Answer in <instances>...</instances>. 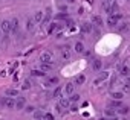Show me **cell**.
Wrapping results in <instances>:
<instances>
[{
    "instance_id": "obj_23",
    "label": "cell",
    "mask_w": 130,
    "mask_h": 120,
    "mask_svg": "<svg viewBox=\"0 0 130 120\" xmlns=\"http://www.w3.org/2000/svg\"><path fill=\"white\" fill-rule=\"evenodd\" d=\"M109 105H110V108H121V106H122V102H121V100H113V99H112Z\"/></svg>"
},
{
    "instance_id": "obj_43",
    "label": "cell",
    "mask_w": 130,
    "mask_h": 120,
    "mask_svg": "<svg viewBox=\"0 0 130 120\" xmlns=\"http://www.w3.org/2000/svg\"><path fill=\"white\" fill-rule=\"evenodd\" d=\"M100 120H106V118H100Z\"/></svg>"
},
{
    "instance_id": "obj_19",
    "label": "cell",
    "mask_w": 130,
    "mask_h": 120,
    "mask_svg": "<svg viewBox=\"0 0 130 120\" xmlns=\"http://www.w3.org/2000/svg\"><path fill=\"white\" fill-rule=\"evenodd\" d=\"M58 105H60L63 109H64V108H69V105H71V100H69V99H61Z\"/></svg>"
},
{
    "instance_id": "obj_24",
    "label": "cell",
    "mask_w": 130,
    "mask_h": 120,
    "mask_svg": "<svg viewBox=\"0 0 130 120\" xmlns=\"http://www.w3.org/2000/svg\"><path fill=\"white\" fill-rule=\"evenodd\" d=\"M104 115L113 118V117H115V109H113V108H107V109H104Z\"/></svg>"
},
{
    "instance_id": "obj_21",
    "label": "cell",
    "mask_w": 130,
    "mask_h": 120,
    "mask_svg": "<svg viewBox=\"0 0 130 120\" xmlns=\"http://www.w3.org/2000/svg\"><path fill=\"white\" fill-rule=\"evenodd\" d=\"M52 69H54V64L51 63V64H41V69H40V70L46 73V72H51Z\"/></svg>"
},
{
    "instance_id": "obj_34",
    "label": "cell",
    "mask_w": 130,
    "mask_h": 120,
    "mask_svg": "<svg viewBox=\"0 0 130 120\" xmlns=\"http://www.w3.org/2000/svg\"><path fill=\"white\" fill-rule=\"evenodd\" d=\"M43 120H54V114H51V112H44Z\"/></svg>"
},
{
    "instance_id": "obj_7",
    "label": "cell",
    "mask_w": 130,
    "mask_h": 120,
    "mask_svg": "<svg viewBox=\"0 0 130 120\" xmlns=\"http://www.w3.org/2000/svg\"><path fill=\"white\" fill-rule=\"evenodd\" d=\"M25 106H26V99L22 97V96L17 97V100H15V108H17V109H23Z\"/></svg>"
},
{
    "instance_id": "obj_4",
    "label": "cell",
    "mask_w": 130,
    "mask_h": 120,
    "mask_svg": "<svg viewBox=\"0 0 130 120\" xmlns=\"http://www.w3.org/2000/svg\"><path fill=\"white\" fill-rule=\"evenodd\" d=\"M109 76H110V73H109V72H101V73H100V75H98V76L95 78V81H93V84H95V85H98V84H101V82H104V81H106V79H107Z\"/></svg>"
},
{
    "instance_id": "obj_11",
    "label": "cell",
    "mask_w": 130,
    "mask_h": 120,
    "mask_svg": "<svg viewBox=\"0 0 130 120\" xmlns=\"http://www.w3.org/2000/svg\"><path fill=\"white\" fill-rule=\"evenodd\" d=\"M106 12H109V15L116 14V12H118V3H116V2H113V3L107 8V11H106Z\"/></svg>"
},
{
    "instance_id": "obj_3",
    "label": "cell",
    "mask_w": 130,
    "mask_h": 120,
    "mask_svg": "<svg viewBox=\"0 0 130 120\" xmlns=\"http://www.w3.org/2000/svg\"><path fill=\"white\" fill-rule=\"evenodd\" d=\"M40 61H41V64H51V61H52V53L51 52H43L40 55Z\"/></svg>"
},
{
    "instance_id": "obj_31",
    "label": "cell",
    "mask_w": 130,
    "mask_h": 120,
    "mask_svg": "<svg viewBox=\"0 0 130 120\" xmlns=\"http://www.w3.org/2000/svg\"><path fill=\"white\" fill-rule=\"evenodd\" d=\"M116 23H118V21H115L113 18H110V17H109V20H107V26H109V27H115V26H116Z\"/></svg>"
},
{
    "instance_id": "obj_16",
    "label": "cell",
    "mask_w": 130,
    "mask_h": 120,
    "mask_svg": "<svg viewBox=\"0 0 130 120\" xmlns=\"http://www.w3.org/2000/svg\"><path fill=\"white\" fill-rule=\"evenodd\" d=\"M92 23L100 27V26H103V18H101L100 15H93V17H92Z\"/></svg>"
},
{
    "instance_id": "obj_6",
    "label": "cell",
    "mask_w": 130,
    "mask_h": 120,
    "mask_svg": "<svg viewBox=\"0 0 130 120\" xmlns=\"http://www.w3.org/2000/svg\"><path fill=\"white\" fill-rule=\"evenodd\" d=\"M61 58L63 59H71V47L69 46H63L61 47Z\"/></svg>"
},
{
    "instance_id": "obj_8",
    "label": "cell",
    "mask_w": 130,
    "mask_h": 120,
    "mask_svg": "<svg viewBox=\"0 0 130 120\" xmlns=\"http://www.w3.org/2000/svg\"><path fill=\"white\" fill-rule=\"evenodd\" d=\"M26 31L28 32H34L35 31V21H34V18H28L26 20Z\"/></svg>"
},
{
    "instance_id": "obj_37",
    "label": "cell",
    "mask_w": 130,
    "mask_h": 120,
    "mask_svg": "<svg viewBox=\"0 0 130 120\" xmlns=\"http://www.w3.org/2000/svg\"><path fill=\"white\" fill-rule=\"evenodd\" d=\"M55 111H57V112H61V111H63V108H61L60 105H57V106H55Z\"/></svg>"
},
{
    "instance_id": "obj_10",
    "label": "cell",
    "mask_w": 130,
    "mask_h": 120,
    "mask_svg": "<svg viewBox=\"0 0 130 120\" xmlns=\"http://www.w3.org/2000/svg\"><path fill=\"white\" fill-rule=\"evenodd\" d=\"M74 82H68L66 84V87H64V93H66V94H69V96H72L74 94Z\"/></svg>"
},
{
    "instance_id": "obj_27",
    "label": "cell",
    "mask_w": 130,
    "mask_h": 120,
    "mask_svg": "<svg viewBox=\"0 0 130 120\" xmlns=\"http://www.w3.org/2000/svg\"><path fill=\"white\" fill-rule=\"evenodd\" d=\"M55 29H58V24L57 23H51V26L47 27V34H54Z\"/></svg>"
},
{
    "instance_id": "obj_15",
    "label": "cell",
    "mask_w": 130,
    "mask_h": 120,
    "mask_svg": "<svg viewBox=\"0 0 130 120\" xmlns=\"http://www.w3.org/2000/svg\"><path fill=\"white\" fill-rule=\"evenodd\" d=\"M5 94H6L8 97H17V96H19V91L14 90V88H8V90L5 91Z\"/></svg>"
},
{
    "instance_id": "obj_14",
    "label": "cell",
    "mask_w": 130,
    "mask_h": 120,
    "mask_svg": "<svg viewBox=\"0 0 130 120\" xmlns=\"http://www.w3.org/2000/svg\"><path fill=\"white\" fill-rule=\"evenodd\" d=\"M81 32L83 34H90L92 32V24L90 23H83L81 24Z\"/></svg>"
},
{
    "instance_id": "obj_5",
    "label": "cell",
    "mask_w": 130,
    "mask_h": 120,
    "mask_svg": "<svg viewBox=\"0 0 130 120\" xmlns=\"http://www.w3.org/2000/svg\"><path fill=\"white\" fill-rule=\"evenodd\" d=\"M9 23H11V32L12 34H19V29H20V23H19V18H12V20H9Z\"/></svg>"
},
{
    "instance_id": "obj_30",
    "label": "cell",
    "mask_w": 130,
    "mask_h": 120,
    "mask_svg": "<svg viewBox=\"0 0 130 120\" xmlns=\"http://www.w3.org/2000/svg\"><path fill=\"white\" fill-rule=\"evenodd\" d=\"M110 18H113L115 21H119V20L122 18V15H121L119 12H116V14H112V15H110Z\"/></svg>"
},
{
    "instance_id": "obj_28",
    "label": "cell",
    "mask_w": 130,
    "mask_h": 120,
    "mask_svg": "<svg viewBox=\"0 0 130 120\" xmlns=\"http://www.w3.org/2000/svg\"><path fill=\"white\" fill-rule=\"evenodd\" d=\"M60 96H61V87H57L52 93V97H60Z\"/></svg>"
},
{
    "instance_id": "obj_26",
    "label": "cell",
    "mask_w": 130,
    "mask_h": 120,
    "mask_svg": "<svg viewBox=\"0 0 130 120\" xmlns=\"http://www.w3.org/2000/svg\"><path fill=\"white\" fill-rule=\"evenodd\" d=\"M31 75H32V76H37V78H41V76H44L46 73L41 72V70H35V69H34V70L31 72Z\"/></svg>"
},
{
    "instance_id": "obj_2",
    "label": "cell",
    "mask_w": 130,
    "mask_h": 120,
    "mask_svg": "<svg viewBox=\"0 0 130 120\" xmlns=\"http://www.w3.org/2000/svg\"><path fill=\"white\" fill-rule=\"evenodd\" d=\"M0 31L3 32V35H8L11 32V23H9V20H2V21H0Z\"/></svg>"
},
{
    "instance_id": "obj_17",
    "label": "cell",
    "mask_w": 130,
    "mask_h": 120,
    "mask_svg": "<svg viewBox=\"0 0 130 120\" xmlns=\"http://www.w3.org/2000/svg\"><path fill=\"white\" fill-rule=\"evenodd\" d=\"M86 82V76L84 75H78L77 78H75V82L74 84H77V85H83Z\"/></svg>"
},
{
    "instance_id": "obj_33",
    "label": "cell",
    "mask_w": 130,
    "mask_h": 120,
    "mask_svg": "<svg viewBox=\"0 0 130 120\" xmlns=\"http://www.w3.org/2000/svg\"><path fill=\"white\" fill-rule=\"evenodd\" d=\"M119 31H121V32H128V24H127V23H122V24L119 26Z\"/></svg>"
},
{
    "instance_id": "obj_36",
    "label": "cell",
    "mask_w": 130,
    "mask_h": 120,
    "mask_svg": "<svg viewBox=\"0 0 130 120\" xmlns=\"http://www.w3.org/2000/svg\"><path fill=\"white\" fill-rule=\"evenodd\" d=\"M22 88H23V90H29V88H31V82H29V81H25L23 85H22Z\"/></svg>"
},
{
    "instance_id": "obj_38",
    "label": "cell",
    "mask_w": 130,
    "mask_h": 120,
    "mask_svg": "<svg viewBox=\"0 0 130 120\" xmlns=\"http://www.w3.org/2000/svg\"><path fill=\"white\" fill-rule=\"evenodd\" d=\"M26 111H28V112H32V111H34V106H26Z\"/></svg>"
},
{
    "instance_id": "obj_42",
    "label": "cell",
    "mask_w": 130,
    "mask_h": 120,
    "mask_svg": "<svg viewBox=\"0 0 130 120\" xmlns=\"http://www.w3.org/2000/svg\"><path fill=\"white\" fill-rule=\"evenodd\" d=\"M109 120H116V118H115V117H113V118H109Z\"/></svg>"
},
{
    "instance_id": "obj_9",
    "label": "cell",
    "mask_w": 130,
    "mask_h": 120,
    "mask_svg": "<svg viewBox=\"0 0 130 120\" xmlns=\"http://www.w3.org/2000/svg\"><path fill=\"white\" fill-rule=\"evenodd\" d=\"M101 67H103V61H101V59H93V61H92V70L100 72Z\"/></svg>"
},
{
    "instance_id": "obj_22",
    "label": "cell",
    "mask_w": 130,
    "mask_h": 120,
    "mask_svg": "<svg viewBox=\"0 0 130 120\" xmlns=\"http://www.w3.org/2000/svg\"><path fill=\"white\" fill-rule=\"evenodd\" d=\"M55 84H58V78H57V76H52V78H49V79H47L46 87H51V85H55Z\"/></svg>"
},
{
    "instance_id": "obj_41",
    "label": "cell",
    "mask_w": 130,
    "mask_h": 120,
    "mask_svg": "<svg viewBox=\"0 0 130 120\" xmlns=\"http://www.w3.org/2000/svg\"><path fill=\"white\" fill-rule=\"evenodd\" d=\"M68 2H69V3H74V2H75V0H68Z\"/></svg>"
},
{
    "instance_id": "obj_40",
    "label": "cell",
    "mask_w": 130,
    "mask_h": 120,
    "mask_svg": "<svg viewBox=\"0 0 130 120\" xmlns=\"http://www.w3.org/2000/svg\"><path fill=\"white\" fill-rule=\"evenodd\" d=\"M60 11L61 12H66V6H60Z\"/></svg>"
},
{
    "instance_id": "obj_1",
    "label": "cell",
    "mask_w": 130,
    "mask_h": 120,
    "mask_svg": "<svg viewBox=\"0 0 130 120\" xmlns=\"http://www.w3.org/2000/svg\"><path fill=\"white\" fill-rule=\"evenodd\" d=\"M0 105L11 109V108H15V100H14V97H8V96H5V97L0 99Z\"/></svg>"
},
{
    "instance_id": "obj_35",
    "label": "cell",
    "mask_w": 130,
    "mask_h": 120,
    "mask_svg": "<svg viewBox=\"0 0 130 120\" xmlns=\"http://www.w3.org/2000/svg\"><path fill=\"white\" fill-rule=\"evenodd\" d=\"M69 100H71V102H78V100H80V94H72V96L69 97Z\"/></svg>"
},
{
    "instance_id": "obj_12",
    "label": "cell",
    "mask_w": 130,
    "mask_h": 120,
    "mask_svg": "<svg viewBox=\"0 0 130 120\" xmlns=\"http://www.w3.org/2000/svg\"><path fill=\"white\" fill-rule=\"evenodd\" d=\"M74 50H75L77 53H84V44H83L81 41H77L75 46H74Z\"/></svg>"
},
{
    "instance_id": "obj_29",
    "label": "cell",
    "mask_w": 130,
    "mask_h": 120,
    "mask_svg": "<svg viewBox=\"0 0 130 120\" xmlns=\"http://www.w3.org/2000/svg\"><path fill=\"white\" fill-rule=\"evenodd\" d=\"M55 18H57V20H66V18H68V14H66V12H60V14L55 15Z\"/></svg>"
},
{
    "instance_id": "obj_25",
    "label": "cell",
    "mask_w": 130,
    "mask_h": 120,
    "mask_svg": "<svg viewBox=\"0 0 130 120\" xmlns=\"http://www.w3.org/2000/svg\"><path fill=\"white\" fill-rule=\"evenodd\" d=\"M119 73H121L122 76H127V75L130 73V70H128L127 66H122V67H119Z\"/></svg>"
},
{
    "instance_id": "obj_32",
    "label": "cell",
    "mask_w": 130,
    "mask_h": 120,
    "mask_svg": "<svg viewBox=\"0 0 130 120\" xmlns=\"http://www.w3.org/2000/svg\"><path fill=\"white\" fill-rule=\"evenodd\" d=\"M118 112L122 114V115L127 114V112H128V106H121V108H118Z\"/></svg>"
},
{
    "instance_id": "obj_39",
    "label": "cell",
    "mask_w": 130,
    "mask_h": 120,
    "mask_svg": "<svg viewBox=\"0 0 130 120\" xmlns=\"http://www.w3.org/2000/svg\"><path fill=\"white\" fill-rule=\"evenodd\" d=\"M90 55H92L90 52H84V56H86V58H90Z\"/></svg>"
},
{
    "instance_id": "obj_18",
    "label": "cell",
    "mask_w": 130,
    "mask_h": 120,
    "mask_svg": "<svg viewBox=\"0 0 130 120\" xmlns=\"http://www.w3.org/2000/svg\"><path fill=\"white\" fill-rule=\"evenodd\" d=\"M32 115H34V118H35V120H43V115H44V112H43L41 109H35Z\"/></svg>"
},
{
    "instance_id": "obj_20",
    "label": "cell",
    "mask_w": 130,
    "mask_h": 120,
    "mask_svg": "<svg viewBox=\"0 0 130 120\" xmlns=\"http://www.w3.org/2000/svg\"><path fill=\"white\" fill-rule=\"evenodd\" d=\"M34 21L35 23H41L43 21V12L41 11H37V14L34 15Z\"/></svg>"
},
{
    "instance_id": "obj_13",
    "label": "cell",
    "mask_w": 130,
    "mask_h": 120,
    "mask_svg": "<svg viewBox=\"0 0 130 120\" xmlns=\"http://www.w3.org/2000/svg\"><path fill=\"white\" fill-rule=\"evenodd\" d=\"M110 97H112L113 100H121V99L124 97V93H122V91H112V93H110Z\"/></svg>"
}]
</instances>
